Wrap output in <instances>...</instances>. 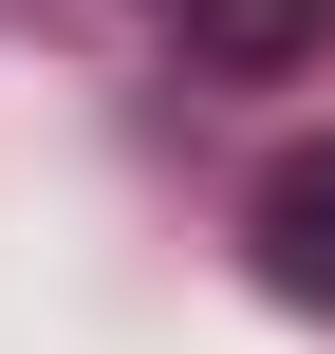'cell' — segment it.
I'll return each mask as SVG.
<instances>
[{
    "label": "cell",
    "mask_w": 335,
    "mask_h": 354,
    "mask_svg": "<svg viewBox=\"0 0 335 354\" xmlns=\"http://www.w3.org/2000/svg\"><path fill=\"white\" fill-rule=\"evenodd\" d=\"M317 37V0H186V56H224V75H280Z\"/></svg>",
    "instance_id": "2"
},
{
    "label": "cell",
    "mask_w": 335,
    "mask_h": 354,
    "mask_svg": "<svg viewBox=\"0 0 335 354\" xmlns=\"http://www.w3.org/2000/svg\"><path fill=\"white\" fill-rule=\"evenodd\" d=\"M261 261H280L298 299H335V149H280V168H261Z\"/></svg>",
    "instance_id": "1"
}]
</instances>
